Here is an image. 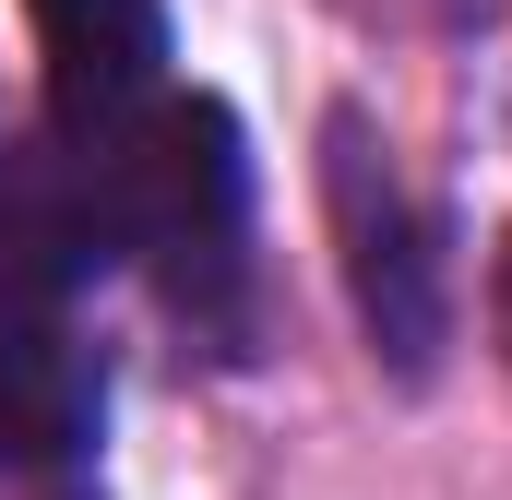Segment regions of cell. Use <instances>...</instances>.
Here are the masks:
<instances>
[{"mask_svg":"<svg viewBox=\"0 0 512 500\" xmlns=\"http://www.w3.org/2000/svg\"><path fill=\"white\" fill-rule=\"evenodd\" d=\"M72 191L96 203L108 262H155L191 322L239 310V274H251V143L227 120V96H155V120L120 155L72 167Z\"/></svg>","mask_w":512,"mask_h":500,"instance_id":"cell-1","label":"cell"},{"mask_svg":"<svg viewBox=\"0 0 512 500\" xmlns=\"http://www.w3.org/2000/svg\"><path fill=\"white\" fill-rule=\"evenodd\" d=\"M322 215H334V274H346V310H358V346L393 393H429L441 346H453V262L429 203L405 191L393 143L370 131V108H334L322 120Z\"/></svg>","mask_w":512,"mask_h":500,"instance_id":"cell-2","label":"cell"},{"mask_svg":"<svg viewBox=\"0 0 512 500\" xmlns=\"http://www.w3.org/2000/svg\"><path fill=\"white\" fill-rule=\"evenodd\" d=\"M36 48H48V131L60 167L120 155L167 96V12L155 0H36Z\"/></svg>","mask_w":512,"mask_h":500,"instance_id":"cell-3","label":"cell"},{"mask_svg":"<svg viewBox=\"0 0 512 500\" xmlns=\"http://www.w3.org/2000/svg\"><path fill=\"white\" fill-rule=\"evenodd\" d=\"M12 477H24V489H12V500H96V489H84V477H72V465H12Z\"/></svg>","mask_w":512,"mask_h":500,"instance_id":"cell-4","label":"cell"},{"mask_svg":"<svg viewBox=\"0 0 512 500\" xmlns=\"http://www.w3.org/2000/svg\"><path fill=\"white\" fill-rule=\"evenodd\" d=\"M489 322H501V358H512V227H501V262H489Z\"/></svg>","mask_w":512,"mask_h":500,"instance_id":"cell-5","label":"cell"},{"mask_svg":"<svg viewBox=\"0 0 512 500\" xmlns=\"http://www.w3.org/2000/svg\"><path fill=\"white\" fill-rule=\"evenodd\" d=\"M346 12H393V0H346ZM453 24H489V0H441Z\"/></svg>","mask_w":512,"mask_h":500,"instance_id":"cell-6","label":"cell"}]
</instances>
